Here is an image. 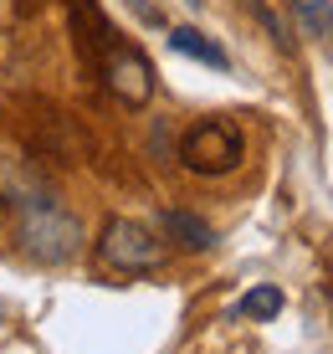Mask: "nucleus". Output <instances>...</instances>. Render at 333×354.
Wrapping results in <instances>:
<instances>
[{
    "instance_id": "1",
    "label": "nucleus",
    "mask_w": 333,
    "mask_h": 354,
    "mask_svg": "<svg viewBox=\"0 0 333 354\" xmlns=\"http://www.w3.org/2000/svg\"><path fill=\"white\" fill-rule=\"evenodd\" d=\"M77 6V31H82V52L97 62L103 82L113 88V97H123L129 108H144L154 93V67L139 46H129L123 36L108 26V16L93 6V0H72Z\"/></svg>"
},
{
    "instance_id": "2",
    "label": "nucleus",
    "mask_w": 333,
    "mask_h": 354,
    "mask_svg": "<svg viewBox=\"0 0 333 354\" xmlns=\"http://www.w3.org/2000/svg\"><path fill=\"white\" fill-rule=\"evenodd\" d=\"M16 211H21V252H26V257L57 267V262H72L82 252V221L57 195L26 190L16 201Z\"/></svg>"
},
{
    "instance_id": "3",
    "label": "nucleus",
    "mask_w": 333,
    "mask_h": 354,
    "mask_svg": "<svg viewBox=\"0 0 333 354\" xmlns=\"http://www.w3.org/2000/svg\"><path fill=\"white\" fill-rule=\"evenodd\" d=\"M241 154H246V139L231 118H200L180 133V165L195 175H226L241 165Z\"/></svg>"
},
{
    "instance_id": "4",
    "label": "nucleus",
    "mask_w": 333,
    "mask_h": 354,
    "mask_svg": "<svg viewBox=\"0 0 333 354\" xmlns=\"http://www.w3.org/2000/svg\"><path fill=\"white\" fill-rule=\"evenodd\" d=\"M97 262L113 267V272H154L159 262H164V247H159V236L144 221H129V216H113V221L103 226V236H97Z\"/></svg>"
},
{
    "instance_id": "5",
    "label": "nucleus",
    "mask_w": 333,
    "mask_h": 354,
    "mask_svg": "<svg viewBox=\"0 0 333 354\" xmlns=\"http://www.w3.org/2000/svg\"><path fill=\"white\" fill-rule=\"evenodd\" d=\"M169 52L190 57V62H200V67H211V72H226V67H231L226 46L211 41V36H205V31H195V26H175V31H169Z\"/></svg>"
},
{
    "instance_id": "6",
    "label": "nucleus",
    "mask_w": 333,
    "mask_h": 354,
    "mask_svg": "<svg viewBox=\"0 0 333 354\" xmlns=\"http://www.w3.org/2000/svg\"><path fill=\"white\" fill-rule=\"evenodd\" d=\"M159 226H164V236L184 252H211L216 247V231L190 211H159Z\"/></svg>"
},
{
    "instance_id": "7",
    "label": "nucleus",
    "mask_w": 333,
    "mask_h": 354,
    "mask_svg": "<svg viewBox=\"0 0 333 354\" xmlns=\"http://www.w3.org/2000/svg\"><path fill=\"white\" fill-rule=\"evenodd\" d=\"M282 303H287V298H282V288H277V283H262V288L246 292V298H241L231 313H236V319H277Z\"/></svg>"
},
{
    "instance_id": "8",
    "label": "nucleus",
    "mask_w": 333,
    "mask_h": 354,
    "mask_svg": "<svg viewBox=\"0 0 333 354\" xmlns=\"http://www.w3.org/2000/svg\"><path fill=\"white\" fill-rule=\"evenodd\" d=\"M298 16H303V26L318 31V36L333 31V6H328V0H298Z\"/></svg>"
}]
</instances>
